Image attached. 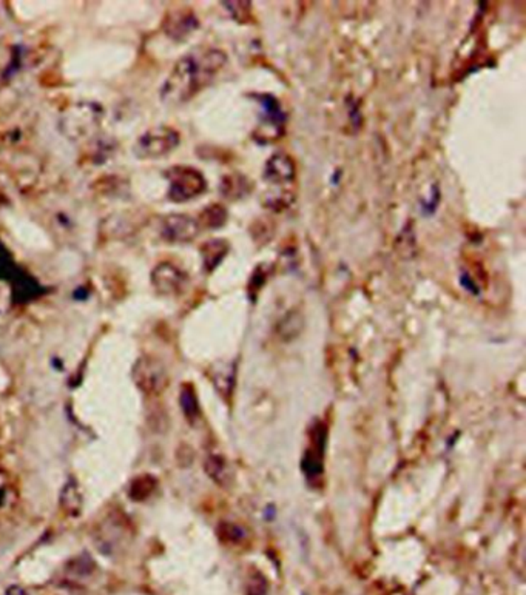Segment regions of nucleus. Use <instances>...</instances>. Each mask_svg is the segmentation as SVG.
<instances>
[{
    "label": "nucleus",
    "instance_id": "nucleus-1",
    "mask_svg": "<svg viewBox=\"0 0 526 595\" xmlns=\"http://www.w3.org/2000/svg\"><path fill=\"white\" fill-rule=\"evenodd\" d=\"M133 381L141 392L158 395L167 386V375L163 365L153 360H141L133 369Z\"/></svg>",
    "mask_w": 526,
    "mask_h": 595
},
{
    "label": "nucleus",
    "instance_id": "nucleus-2",
    "mask_svg": "<svg viewBox=\"0 0 526 595\" xmlns=\"http://www.w3.org/2000/svg\"><path fill=\"white\" fill-rule=\"evenodd\" d=\"M296 167L293 159L286 153H274L266 163L264 179L276 187L291 185L295 181Z\"/></svg>",
    "mask_w": 526,
    "mask_h": 595
},
{
    "label": "nucleus",
    "instance_id": "nucleus-3",
    "mask_svg": "<svg viewBox=\"0 0 526 595\" xmlns=\"http://www.w3.org/2000/svg\"><path fill=\"white\" fill-rule=\"evenodd\" d=\"M253 99L258 100L261 107V116L259 119L262 124L267 126H274L271 130H275V134L278 136L279 131H283L284 122H286V113L283 112V107L279 104V100L271 96V95H252Z\"/></svg>",
    "mask_w": 526,
    "mask_h": 595
},
{
    "label": "nucleus",
    "instance_id": "nucleus-4",
    "mask_svg": "<svg viewBox=\"0 0 526 595\" xmlns=\"http://www.w3.org/2000/svg\"><path fill=\"white\" fill-rule=\"evenodd\" d=\"M252 192L250 181L241 173L228 175L223 181V194L227 199L238 201L247 196Z\"/></svg>",
    "mask_w": 526,
    "mask_h": 595
},
{
    "label": "nucleus",
    "instance_id": "nucleus-5",
    "mask_svg": "<svg viewBox=\"0 0 526 595\" xmlns=\"http://www.w3.org/2000/svg\"><path fill=\"white\" fill-rule=\"evenodd\" d=\"M322 456H325V449H320L315 446H310L305 450L301 460V469L303 473L309 480H315L322 473Z\"/></svg>",
    "mask_w": 526,
    "mask_h": 595
},
{
    "label": "nucleus",
    "instance_id": "nucleus-6",
    "mask_svg": "<svg viewBox=\"0 0 526 595\" xmlns=\"http://www.w3.org/2000/svg\"><path fill=\"white\" fill-rule=\"evenodd\" d=\"M304 329V318L298 312H288L286 317L279 321L278 324V335L284 341H292Z\"/></svg>",
    "mask_w": 526,
    "mask_h": 595
},
{
    "label": "nucleus",
    "instance_id": "nucleus-7",
    "mask_svg": "<svg viewBox=\"0 0 526 595\" xmlns=\"http://www.w3.org/2000/svg\"><path fill=\"white\" fill-rule=\"evenodd\" d=\"M61 505L68 514L78 515L82 509V494L76 480L66 481L61 494Z\"/></svg>",
    "mask_w": 526,
    "mask_h": 595
},
{
    "label": "nucleus",
    "instance_id": "nucleus-8",
    "mask_svg": "<svg viewBox=\"0 0 526 595\" xmlns=\"http://www.w3.org/2000/svg\"><path fill=\"white\" fill-rule=\"evenodd\" d=\"M230 252V245L224 240H214L210 241L206 249H204V262H206L207 270L216 269L223 259L227 257V253Z\"/></svg>",
    "mask_w": 526,
    "mask_h": 595
},
{
    "label": "nucleus",
    "instance_id": "nucleus-9",
    "mask_svg": "<svg viewBox=\"0 0 526 595\" xmlns=\"http://www.w3.org/2000/svg\"><path fill=\"white\" fill-rule=\"evenodd\" d=\"M180 404H181V409L185 415V418L190 423L197 421V418L199 416V403H198L197 392H194L193 386L190 384L182 386L181 394H180Z\"/></svg>",
    "mask_w": 526,
    "mask_h": 595
},
{
    "label": "nucleus",
    "instance_id": "nucleus-10",
    "mask_svg": "<svg viewBox=\"0 0 526 595\" xmlns=\"http://www.w3.org/2000/svg\"><path fill=\"white\" fill-rule=\"evenodd\" d=\"M204 471L218 484H224L227 481V463L221 455H209L206 463H204Z\"/></svg>",
    "mask_w": 526,
    "mask_h": 595
},
{
    "label": "nucleus",
    "instance_id": "nucleus-11",
    "mask_svg": "<svg viewBox=\"0 0 526 595\" xmlns=\"http://www.w3.org/2000/svg\"><path fill=\"white\" fill-rule=\"evenodd\" d=\"M156 486V480L153 477H142L134 480L132 488H130V497L136 501H141V500H146L148 495H151L153 489Z\"/></svg>",
    "mask_w": 526,
    "mask_h": 595
},
{
    "label": "nucleus",
    "instance_id": "nucleus-12",
    "mask_svg": "<svg viewBox=\"0 0 526 595\" xmlns=\"http://www.w3.org/2000/svg\"><path fill=\"white\" fill-rule=\"evenodd\" d=\"M269 583L266 577L258 571H253L245 584V595H267Z\"/></svg>",
    "mask_w": 526,
    "mask_h": 595
},
{
    "label": "nucleus",
    "instance_id": "nucleus-13",
    "mask_svg": "<svg viewBox=\"0 0 526 595\" xmlns=\"http://www.w3.org/2000/svg\"><path fill=\"white\" fill-rule=\"evenodd\" d=\"M219 537L226 541H241L244 538V529L233 523H223L219 526Z\"/></svg>",
    "mask_w": 526,
    "mask_h": 595
},
{
    "label": "nucleus",
    "instance_id": "nucleus-14",
    "mask_svg": "<svg viewBox=\"0 0 526 595\" xmlns=\"http://www.w3.org/2000/svg\"><path fill=\"white\" fill-rule=\"evenodd\" d=\"M207 224L210 228H219L221 225L226 224L227 220V210L223 206H211L207 210Z\"/></svg>",
    "mask_w": 526,
    "mask_h": 595
},
{
    "label": "nucleus",
    "instance_id": "nucleus-15",
    "mask_svg": "<svg viewBox=\"0 0 526 595\" xmlns=\"http://www.w3.org/2000/svg\"><path fill=\"white\" fill-rule=\"evenodd\" d=\"M438 202H440V190H438V185H434L431 190V198L428 202H423V213L424 215H432L438 207Z\"/></svg>",
    "mask_w": 526,
    "mask_h": 595
},
{
    "label": "nucleus",
    "instance_id": "nucleus-16",
    "mask_svg": "<svg viewBox=\"0 0 526 595\" xmlns=\"http://www.w3.org/2000/svg\"><path fill=\"white\" fill-rule=\"evenodd\" d=\"M460 283H462V285H463L468 292H471V293H474V295H479V293H480V290H479V285L474 283V279H472L468 273H463V275L460 276Z\"/></svg>",
    "mask_w": 526,
    "mask_h": 595
},
{
    "label": "nucleus",
    "instance_id": "nucleus-17",
    "mask_svg": "<svg viewBox=\"0 0 526 595\" xmlns=\"http://www.w3.org/2000/svg\"><path fill=\"white\" fill-rule=\"evenodd\" d=\"M5 595H30V594L23 588H21V586H10V588L6 589Z\"/></svg>",
    "mask_w": 526,
    "mask_h": 595
}]
</instances>
